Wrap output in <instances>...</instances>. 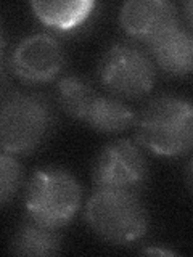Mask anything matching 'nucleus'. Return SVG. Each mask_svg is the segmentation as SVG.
<instances>
[{"label": "nucleus", "instance_id": "obj_3", "mask_svg": "<svg viewBox=\"0 0 193 257\" xmlns=\"http://www.w3.org/2000/svg\"><path fill=\"white\" fill-rule=\"evenodd\" d=\"M85 222L103 241L127 246L148 233L150 217L139 193L96 188L85 204Z\"/></svg>", "mask_w": 193, "mask_h": 257}, {"label": "nucleus", "instance_id": "obj_8", "mask_svg": "<svg viewBox=\"0 0 193 257\" xmlns=\"http://www.w3.org/2000/svg\"><path fill=\"white\" fill-rule=\"evenodd\" d=\"M64 61L66 55L58 39L48 32H34L15 47L10 69L24 84H47L63 71Z\"/></svg>", "mask_w": 193, "mask_h": 257}, {"label": "nucleus", "instance_id": "obj_5", "mask_svg": "<svg viewBox=\"0 0 193 257\" xmlns=\"http://www.w3.org/2000/svg\"><path fill=\"white\" fill-rule=\"evenodd\" d=\"M80 201L82 188L76 177L60 167L34 172L24 191V209L29 219L55 230L74 219Z\"/></svg>", "mask_w": 193, "mask_h": 257}, {"label": "nucleus", "instance_id": "obj_14", "mask_svg": "<svg viewBox=\"0 0 193 257\" xmlns=\"http://www.w3.org/2000/svg\"><path fill=\"white\" fill-rule=\"evenodd\" d=\"M7 42L5 37L0 32V90L7 85L8 82V64H7Z\"/></svg>", "mask_w": 193, "mask_h": 257}, {"label": "nucleus", "instance_id": "obj_9", "mask_svg": "<svg viewBox=\"0 0 193 257\" xmlns=\"http://www.w3.org/2000/svg\"><path fill=\"white\" fill-rule=\"evenodd\" d=\"M119 23L126 34L143 47L180 26L179 10L167 0H129L121 7Z\"/></svg>", "mask_w": 193, "mask_h": 257}, {"label": "nucleus", "instance_id": "obj_13", "mask_svg": "<svg viewBox=\"0 0 193 257\" xmlns=\"http://www.w3.org/2000/svg\"><path fill=\"white\" fill-rule=\"evenodd\" d=\"M23 166L15 155L0 150V206L8 204L23 187Z\"/></svg>", "mask_w": 193, "mask_h": 257}, {"label": "nucleus", "instance_id": "obj_2", "mask_svg": "<svg viewBox=\"0 0 193 257\" xmlns=\"http://www.w3.org/2000/svg\"><path fill=\"white\" fill-rule=\"evenodd\" d=\"M139 145L159 158L187 155L193 145V108L187 98L161 95L137 114Z\"/></svg>", "mask_w": 193, "mask_h": 257}, {"label": "nucleus", "instance_id": "obj_7", "mask_svg": "<svg viewBox=\"0 0 193 257\" xmlns=\"http://www.w3.org/2000/svg\"><path fill=\"white\" fill-rule=\"evenodd\" d=\"M96 188L140 193L148 182V163L139 143L121 139L105 147L93 167Z\"/></svg>", "mask_w": 193, "mask_h": 257}, {"label": "nucleus", "instance_id": "obj_4", "mask_svg": "<svg viewBox=\"0 0 193 257\" xmlns=\"http://www.w3.org/2000/svg\"><path fill=\"white\" fill-rule=\"evenodd\" d=\"M61 109L100 134H119L135 124L137 112L118 98L102 95L87 79L63 76L56 85Z\"/></svg>", "mask_w": 193, "mask_h": 257}, {"label": "nucleus", "instance_id": "obj_15", "mask_svg": "<svg viewBox=\"0 0 193 257\" xmlns=\"http://www.w3.org/2000/svg\"><path fill=\"white\" fill-rule=\"evenodd\" d=\"M143 254H155V255H175V252L167 251V249H158V247H148V249H142Z\"/></svg>", "mask_w": 193, "mask_h": 257}, {"label": "nucleus", "instance_id": "obj_12", "mask_svg": "<svg viewBox=\"0 0 193 257\" xmlns=\"http://www.w3.org/2000/svg\"><path fill=\"white\" fill-rule=\"evenodd\" d=\"M60 249L61 236L58 230L44 227L29 217L16 230L10 246V251L16 255H55Z\"/></svg>", "mask_w": 193, "mask_h": 257}, {"label": "nucleus", "instance_id": "obj_1", "mask_svg": "<svg viewBox=\"0 0 193 257\" xmlns=\"http://www.w3.org/2000/svg\"><path fill=\"white\" fill-rule=\"evenodd\" d=\"M56 124L50 98L39 92L5 90L0 93V150L29 155L48 140Z\"/></svg>", "mask_w": 193, "mask_h": 257}, {"label": "nucleus", "instance_id": "obj_6", "mask_svg": "<svg viewBox=\"0 0 193 257\" xmlns=\"http://www.w3.org/2000/svg\"><path fill=\"white\" fill-rule=\"evenodd\" d=\"M96 74L108 92L129 100L143 98L156 82L155 63L134 44H113L107 48Z\"/></svg>", "mask_w": 193, "mask_h": 257}, {"label": "nucleus", "instance_id": "obj_11", "mask_svg": "<svg viewBox=\"0 0 193 257\" xmlns=\"http://www.w3.org/2000/svg\"><path fill=\"white\" fill-rule=\"evenodd\" d=\"M31 8L45 26L58 32H69L84 24L92 15L95 2L74 0V2H31Z\"/></svg>", "mask_w": 193, "mask_h": 257}, {"label": "nucleus", "instance_id": "obj_16", "mask_svg": "<svg viewBox=\"0 0 193 257\" xmlns=\"http://www.w3.org/2000/svg\"><path fill=\"white\" fill-rule=\"evenodd\" d=\"M185 15H187V23L191 24V2L185 4Z\"/></svg>", "mask_w": 193, "mask_h": 257}, {"label": "nucleus", "instance_id": "obj_10", "mask_svg": "<svg viewBox=\"0 0 193 257\" xmlns=\"http://www.w3.org/2000/svg\"><path fill=\"white\" fill-rule=\"evenodd\" d=\"M153 63L171 76H187L193 66V39L188 29L177 26L147 47Z\"/></svg>", "mask_w": 193, "mask_h": 257}]
</instances>
